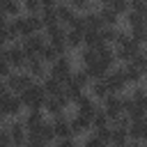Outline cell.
<instances>
[{"label": "cell", "instance_id": "6da1fadb", "mask_svg": "<svg viewBox=\"0 0 147 147\" xmlns=\"http://www.w3.org/2000/svg\"><path fill=\"white\" fill-rule=\"evenodd\" d=\"M71 74H74V62H71L69 55H60L55 62L48 64V76H53V78H57L62 83H67L71 78Z\"/></svg>", "mask_w": 147, "mask_h": 147}, {"label": "cell", "instance_id": "7a4b0ae2", "mask_svg": "<svg viewBox=\"0 0 147 147\" xmlns=\"http://www.w3.org/2000/svg\"><path fill=\"white\" fill-rule=\"evenodd\" d=\"M5 83H7V87H9V92H14V94H21L23 90H28L32 83H34V78L25 71V69H14L7 78H5Z\"/></svg>", "mask_w": 147, "mask_h": 147}, {"label": "cell", "instance_id": "3957f363", "mask_svg": "<svg viewBox=\"0 0 147 147\" xmlns=\"http://www.w3.org/2000/svg\"><path fill=\"white\" fill-rule=\"evenodd\" d=\"M21 101L25 108H44V101H46V92L41 87V83H32L28 90L21 92Z\"/></svg>", "mask_w": 147, "mask_h": 147}, {"label": "cell", "instance_id": "277c9868", "mask_svg": "<svg viewBox=\"0 0 147 147\" xmlns=\"http://www.w3.org/2000/svg\"><path fill=\"white\" fill-rule=\"evenodd\" d=\"M140 51H142V44H138V41L129 34L122 44H117V46H115V57H117V62H122V64H124V62H131Z\"/></svg>", "mask_w": 147, "mask_h": 147}, {"label": "cell", "instance_id": "5b68a950", "mask_svg": "<svg viewBox=\"0 0 147 147\" xmlns=\"http://www.w3.org/2000/svg\"><path fill=\"white\" fill-rule=\"evenodd\" d=\"M71 106V101H69V96L64 94V92H60V94H55V96H46V101H44V113L48 115V117H57V115H64V110Z\"/></svg>", "mask_w": 147, "mask_h": 147}, {"label": "cell", "instance_id": "8992f818", "mask_svg": "<svg viewBox=\"0 0 147 147\" xmlns=\"http://www.w3.org/2000/svg\"><path fill=\"white\" fill-rule=\"evenodd\" d=\"M46 44H48V39H46L44 32H34V34H28V37L21 39V46H23L28 57H39V53Z\"/></svg>", "mask_w": 147, "mask_h": 147}, {"label": "cell", "instance_id": "52a82bcc", "mask_svg": "<svg viewBox=\"0 0 147 147\" xmlns=\"http://www.w3.org/2000/svg\"><path fill=\"white\" fill-rule=\"evenodd\" d=\"M106 85H108V90H110V94H124L126 92V87H129V83H126V78H124V71H122V67H113L108 74H106Z\"/></svg>", "mask_w": 147, "mask_h": 147}, {"label": "cell", "instance_id": "ba28073f", "mask_svg": "<svg viewBox=\"0 0 147 147\" xmlns=\"http://www.w3.org/2000/svg\"><path fill=\"white\" fill-rule=\"evenodd\" d=\"M5 57H7V62L11 64V69H25L28 55H25V51H23L21 41L7 44V46H5Z\"/></svg>", "mask_w": 147, "mask_h": 147}, {"label": "cell", "instance_id": "9c48e42d", "mask_svg": "<svg viewBox=\"0 0 147 147\" xmlns=\"http://www.w3.org/2000/svg\"><path fill=\"white\" fill-rule=\"evenodd\" d=\"M0 108L5 110V115L9 117V119H14V117H21V113H23V101H21V94H14V92H9V94H5L2 99H0Z\"/></svg>", "mask_w": 147, "mask_h": 147}, {"label": "cell", "instance_id": "30bf717a", "mask_svg": "<svg viewBox=\"0 0 147 147\" xmlns=\"http://www.w3.org/2000/svg\"><path fill=\"white\" fill-rule=\"evenodd\" d=\"M103 106V110L108 113V117H110V122L115 119V117H119L122 113H124V94H108L103 101H101Z\"/></svg>", "mask_w": 147, "mask_h": 147}, {"label": "cell", "instance_id": "8fae6325", "mask_svg": "<svg viewBox=\"0 0 147 147\" xmlns=\"http://www.w3.org/2000/svg\"><path fill=\"white\" fill-rule=\"evenodd\" d=\"M7 131H9V138H11V145H21V147H23V142H25V138H28V129H25V124H23V117L9 119V122H7Z\"/></svg>", "mask_w": 147, "mask_h": 147}, {"label": "cell", "instance_id": "7c38bea8", "mask_svg": "<svg viewBox=\"0 0 147 147\" xmlns=\"http://www.w3.org/2000/svg\"><path fill=\"white\" fill-rule=\"evenodd\" d=\"M69 122H71V133H74V138H76V136H87V133L92 131V117H87V115H83V113H74V117H69Z\"/></svg>", "mask_w": 147, "mask_h": 147}, {"label": "cell", "instance_id": "4fadbf2b", "mask_svg": "<svg viewBox=\"0 0 147 147\" xmlns=\"http://www.w3.org/2000/svg\"><path fill=\"white\" fill-rule=\"evenodd\" d=\"M25 71L34 78V80H44L48 76V64L41 60V57H28L25 62Z\"/></svg>", "mask_w": 147, "mask_h": 147}, {"label": "cell", "instance_id": "5bb4252c", "mask_svg": "<svg viewBox=\"0 0 147 147\" xmlns=\"http://www.w3.org/2000/svg\"><path fill=\"white\" fill-rule=\"evenodd\" d=\"M44 122H46V113H44V108H28V113L23 115V124H25L28 133L34 131V129H39Z\"/></svg>", "mask_w": 147, "mask_h": 147}, {"label": "cell", "instance_id": "9a60e30c", "mask_svg": "<svg viewBox=\"0 0 147 147\" xmlns=\"http://www.w3.org/2000/svg\"><path fill=\"white\" fill-rule=\"evenodd\" d=\"M51 124H53V133H55V140H62V138H71V122L67 115H57V117H51Z\"/></svg>", "mask_w": 147, "mask_h": 147}, {"label": "cell", "instance_id": "2e32d148", "mask_svg": "<svg viewBox=\"0 0 147 147\" xmlns=\"http://www.w3.org/2000/svg\"><path fill=\"white\" fill-rule=\"evenodd\" d=\"M122 71H124V78L129 85H138L145 80V74H142V67L136 64V62H124L122 64Z\"/></svg>", "mask_w": 147, "mask_h": 147}, {"label": "cell", "instance_id": "e0dca14e", "mask_svg": "<svg viewBox=\"0 0 147 147\" xmlns=\"http://www.w3.org/2000/svg\"><path fill=\"white\" fill-rule=\"evenodd\" d=\"M44 34L48 39V44H55V41H64V34H67V25L62 23H51L44 28Z\"/></svg>", "mask_w": 147, "mask_h": 147}, {"label": "cell", "instance_id": "ac0fdd59", "mask_svg": "<svg viewBox=\"0 0 147 147\" xmlns=\"http://www.w3.org/2000/svg\"><path fill=\"white\" fill-rule=\"evenodd\" d=\"M74 106H76V113H83V115H87V117H92V115H94V110L99 108L96 99H92L90 94H83Z\"/></svg>", "mask_w": 147, "mask_h": 147}, {"label": "cell", "instance_id": "d6986e66", "mask_svg": "<svg viewBox=\"0 0 147 147\" xmlns=\"http://www.w3.org/2000/svg\"><path fill=\"white\" fill-rule=\"evenodd\" d=\"M129 142V129L110 124V147H124Z\"/></svg>", "mask_w": 147, "mask_h": 147}, {"label": "cell", "instance_id": "ffe728a7", "mask_svg": "<svg viewBox=\"0 0 147 147\" xmlns=\"http://www.w3.org/2000/svg\"><path fill=\"white\" fill-rule=\"evenodd\" d=\"M83 37H85V32H83V30H74V28H67L64 41H67L69 51H78V48H83Z\"/></svg>", "mask_w": 147, "mask_h": 147}, {"label": "cell", "instance_id": "44dd1931", "mask_svg": "<svg viewBox=\"0 0 147 147\" xmlns=\"http://www.w3.org/2000/svg\"><path fill=\"white\" fill-rule=\"evenodd\" d=\"M83 46H87V48H96V51H99L101 46H106L101 30H85V37H83Z\"/></svg>", "mask_w": 147, "mask_h": 147}, {"label": "cell", "instance_id": "7402d4cb", "mask_svg": "<svg viewBox=\"0 0 147 147\" xmlns=\"http://www.w3.org/2000/svg\"><path fill=\"white\" fill-rule=\"evenodd\" d=\"M87 90H90V96H92V99H96V101H103V99L110 94V90H108V85H106V80H103V78L92 80Z\"/></svg>", "mask_w": 147, "mask_h": 147}, {"label": "cell", "instance_id": "603a6c76", "mask_svg": "<svg viewBox=\"0 0 147 147\" xmlns=\"http://www.w3.org/2000/svg\"><path fill=\"white\" fill-rule=\"evenodd\" d=\"M74 14H76V9L64 0V2H60V5H55V16H57V23H62V25H67L71 18H74Z\"/></svg>", "mask_w": 147, "mask_h": 147}, {"label": "cell", "instance_id": "cb8c5ba5", "mask_svg": "<svg viewBox=\"0 0 147 147\" xmlns=\"http://www.w3.org/2000/svg\"><path fill=\"white\" fill-rule=\"evenodd\" d=\"M41 87H44L46 96H55V94L64 92V83L57 80V78H53V76H46V78L41 80Z\"/></svg>", "mask_w": 147, "mask_h": 147}, {"label": "cell", "instance_id": "d4e9b609", "mask_svg": "<svg viewBox=\"0 0 147 147\" xmlns=\"http://www.w3.org/2000/svg\"><path fill=\"white\" fill-rule=\"evenodd\" d=\"M83 18H85V30H103V28H106L96 9H90V11H83Z\"/></svg>", "mask_w": 147, "mask_h": 147}, {"label": "cell", "instance_id": "484cf974", "mask_svg": "<svg viewBox=\"0 0 147 147\" xmlns=\"http://www.w3.org/2000/svg\"><path fill=\"white\" fill-rule=\"evenodd\" d=\"M96 11H99V16H101V21H103V25H106V28H117V25H119V21H122V16H119V14H115V11H113V9H108V7H99Z\"/></svg>", "mask_w": 147, "mask_h": 147}, {"label": "cell", "instance_id": "4316f807", "mask_svg": "<svg viewBox=\"0 0 147 147\" xmlns=\"http://www.w3.org/2000/svg\"><path fill=\"white\" fill-rule=\"evenodd\" d=\"M30 133H34V136H39L46 145H53L55 142V133H53V124H51V119H46L39 129H34V131H30Z\"/></svg>", "mask_w": 147, "mask_h": 147}, {"label": "cell", "instance_id": "83f0119b", "mask_svg": "<svg viewBox=\"0 0 147 147\" xmlns=\"http://www.w3.org/2000/svg\"><path fill=\"white\" fill-rule=\"evenodd\" d=\"M74 85H78L80 90H87L90 87V83H92V78H90V74L85 71V67H80V69H74V74H71V78H69Z\"/></svg>", "mask_w": 147, "mask_h": 147}, {"label": "cell", "instance_id": "f1b7e54d", "mask_svg": "<svg viewBox=\"0 0 147 147\" xmlns=\"http://www.w3.org/2000/svg\"><path fill=\"white\" fill-rule=\"evenodd\" d=\"M78 60H80L83 67H90L92 62L99 60V51H96V48H87V46H83V48H78Z\"/></svg>", "mask_w": 147, "mask_h": 147}, {"label": "cell", "instance_id": "f546056e", "mask_svg": "<svg viewBox=\"0 0 147 147\" xmlns=\"http://www.w3.org/2000/svg\"><path fill=\"white\" fill-rule=\"evenodd\" d=\"M2 11L7 14V18H16V16H21L23 5H21V0H2Z\"/></svg>", "mask_w": 147, "mask_h": 147}, {"label": "cell", "instance_id": "4dcf8cb0", "mask_svg": "<svg viewBox=\"0 0 147 147\" xmlns=\"http://www.w3.org/2000/svg\"><path fill=\"white\" fill-rule=\"evenodd\" d=\"M103 126H110V117L103 108H96L92 115V129H103Z\"/></svg>", "mask_w": 147, "mask_h": 147}, {"label": "cell", "instance_id": "1f68e13d", "mask_svg": "<svg viewBox=\"0 0 147 147\" xmlns=\"http://www.w3.org/2000/svg\"><path fill=\"white\" fill-rule=\"evenodd\" d=\"M64 94L69 96V101H71V103H76V101L85 94V90H80V87H78V85H74L71 80H67V83H64Z\"/></svg>", "mask_w": 147, "mask_h": 147}, {"label": "cell", "instance_id": "d6a6232c", "mask_svg": "<svg viewBox=\"0 0 147 147\" xmlns=\"http://www.w3.org/2000/svg\"><path fill=\"white\" fill-rule=\"evenodd\" d=\"M129 32H131V37H133V39H136L138 44L147 46V21H145L142 25H136V28H131Z\"/></svg>", "mask_w": 147, "mask_h": 147}, {"label": "cell", "instance_id": "836d02e7", "mask_svg": "<svg viewBox=\"0 0 147 147\" xmlns=\"http://www.w3.org/2000/svg\"><path fill=\"white\" fill-rule=\"evenodd\" d=\"M39 57H41V60H44L46 64H51V62H55V60L60 57V53L55 51V46H53V44H46V46L41 48V53H39Z\"/></svg>", "mask_w": 147, "mask_h": 147}, {"label": "cell", "instance_id": "e575fe53", "mask_svg": "<svg viewBox=\"0 0 147 147\" xmlns=\"http://www.w3.org/2000/svg\"><path fill=\"white\" fill-rule=\"evenodd\" d=\"M129 96H131L133 101H142V99H147V85H142V83H138V85H131V92H129Z\"/></svg>", "mask_w": 147, "mask_h": 147}, {"label": "cell", "instance_id": "d590c367", "mask_svg": "<svg viewBox=\"0 0 147 147\" xmlns=\"http://www.w3.org/2000/svg\"><path fill=\"white\" fill-rule=\"evenodd\" d=\"M11 71H14V69H11V64L7 62V57H5V48H0V80H5Z\"/></svg>", "mask_w": 147, "mask_h": 147}, {"label": "cell", "instance_id": "8d00e7d4", "mask_svg": "<svg viewBox=\"0 0 147 147\" xmlns=\"http://www.w3.org/2000/svg\"><path fill=\"white\" fill-rule=\"evenodd\" d=\"M25 16H28V21H30L32 32H44V21H41L39 11H37V14H25Z\"/></svg>", "mask_w": 147, "mask_h": 147}, {"label": "cell", "instance_id": "74e56055", "mask_svg": "<svg viewBox=\"0 0 147 147\" xmlns=\"http://www.w3.org/2000/svg\"><path fill=\"white\" fill-rule=\"evenodd\" d=\"M21 5H23V11H25V14H37V11H41V0H21Z\"/></svg>", "mask_w": 147, "mask_h": 147}, {"label": "cell", "instance_id": "f35d334b", "mask_svg": "<svg viewBox=\"0 0 147 147\" xmlns=\"http://www.w3.org/2000/svg\"><path fill=\"white\" fill-rule=\"evenodd\" d=\"M67 2H69V5H71L76 11H90L94 0H67Z\"/></svg>", "mask_w": 147, "mask_h": 147}, {"label": "cell", "instance_id": "ab89813d", "mask_svg": "<svg viewBox=\"0 0 147 147\" xmlns=\"http://www.w3.org/2000/svg\"><path fill=\"white\" fill-rule=\"evenodd\" d=\"M129 9H133V11L142 14V16H147V0H129Z\"/></svg>", "mask_w": 147, "mask_h": 147}, {"label": "cell", "instance_id": "60d3db41", "mask_svg": "<svg viewBox=\"0 0 147 147\" xmlns=\"http://www.w3.org/2000/svg\"><path fill=\"white\" fill-rule=\"evenodd\" d=\"M23 147H48L39 136H34V133H28V138H25V142H23Z\"/></svg>", "mask_w": 147, "mask_h": 147}, {"label": "cell", "instance_id": "b9f144b4", "mask_svg": "<svg viewBox=\"0 0 147 147\" xmlns=\"http://www.w3.org/2000/svg\"><path fill=\"white\" fill-rule=\"evenodd\" d=\"M103 145H106V142H103V140H99V138H96L94 133H87L80 147H103Z\"/></svg>", "mask_w": 147, "mask_h": 147}, {"label": "cell", "instance_id": "7bdbcfd3", "mask_svg": "<svg viewBox=\"0 0 147 147\" xmlns=\"http://www.w3.org/2000/svg\"><path fill=\"white\" fill-rule=\"evenodd\" d=\"M9 44V39H7V30H5V25L0 28V48H5Z\"/></svg>", "mask_w": 147, "mask_h": 147}, {"label": "cell", "instance_id": "ee69618b", "mask_svg": "<svg viewBox=\"0 0 147 147\" xmlns=\"http://www.w3.org/2000/svg\"><path fill=\"white\" fill-rule=\"evenodd\" d=\"M60 2H64V0H41V7H55Z\"/></svg>", "mask_w": 147, "mask_h": 147}, {"label": "cell", "instance_id": "f6af8a7d", "mask_svg": "<svg viewBox=\"0 0 147 147\" xmlns=\"http://www.w3.org/2000/svg\"><path fill=\"white\" fill-rule=\"evenodd\" d=\"M5 94H9V87H7V83H5V80H0V99H2Z\"/></svg>", "mask_w": 147, "mask_h": 147}, {"label": "cell", "instance_id": "bcb514c9", "mask_svg": "<svg viewBox=\"0 0 147 147\" xmlns=\"http://www.w3.org/2000/svg\"><path fill=\"white\" fill-rule=\"evenodd\" d=\"M7 119H9V117H7V115H5V110L0 108V124H7Z\"/></svg>", "mask_w": 147, "mask_h": 147}, {"label": "cell", "instance_id": "7dc6e473", "mask_svg": "<svg viewBox=\"0 0 147 147\" xmlns=\"http://www.w3.org/2000/svg\"><path fill=\"white\" fill-rule=\"evenodd\" d=\"M142 74H145V80H147V51H145V64H142Z\"/></svg>", "mask_w": 147, "mask_h": 147}, {"label": "cell", "instance_id": "c3c4849f", "mask_svg": "<svg viewBox=\"0 0 147 147\" xmlns=\"http://www.w3.org/2000/svg\"><path fill=\"white\" fill-rule=\"evenodd\" d=\"M11 147H21V145H11Z\"/></svg>", "mask_w": 147, "mask_h": 147}, {"label": "cell", "instance_id": "681fc988", "mask_svg": "<svg viewBox=\"0 0 147 147\" xmlns=\"http://www.w3.org/2000/svg\"><path fill=\"white\" fill-rule=\"evenodd\" d=\"M103 147H110V145H103Z\"/></svg>", "mask_w": 147, "mask_h": 147}]
</instances>
